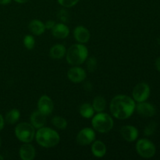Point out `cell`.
Instances as JSON below:
<instances>
[{"label":"cell","instance_id":"cell-1","mask_svg":"<svg viewBox=\"0 0 160 160\" xmlns=\"http://www.w3.org/2000/svg\"><path fill=\"white\" fill-rule=\"evenodd\" d=\"M135 101L128 95H118L109 104L112 115L119 120H126L132 116L135 110Z\"/></svg>","mask_w":160,"mask_h":160},{"label":"cell","instance_id":"cell-2","mask_svg":"<svg viewBox=\"0 0 160 160\" xmlns=\"http://www.w3.org/2000/svg\"><path fill=\"white\" fill-rule=\"evenodd\" d=\"M34 138L40 146L46 148L55 147L60 141V137L56 131L52 128L44 127L38 130Z\"/></svg>","mask_w":160,"mask_h":160},{"label":"cell","instance_id":"cell-3","mask_svg":"<svg viewBox=\"0 0 160 160\" xmlns=\"http://www.w3.org/2000/svg\"><path fill=\"white\" fill-rule=\"evenodd\" d=\"M88 50L83 44L72 45L66 53L67 61L72 66H79L84 63L88 59Z\"/></svg>","mask_w":160,"mask_h":160},{"label":"cell","instance_id":"cell-4","mask_svg":"<svg viewBox=\"0 0 160 160\" xmlns=\"http://www.w3.org/2000/svg\"><path fill=\"white\" fill-rule=\"evenodd\" d=\"M92 128L99 133H108L112 129L114 122L109 114L106 112H98L92 117Z\"/></svg>","mask_w":160,"mask_h":160},{"label":"cell","instance_id":"cell-5","mask_svg":"<svg viewBox=\"0 0 160 160\" xmlns=\"http://www.w3.org/2000/svg\"><path fill=\"white\" fill-rule=\"evenodd\" d=\"M15 135L23 143H31L35 137V128L29 123H20L15 128Z\"/></svg>","mask_w":160,"mask_h":160},{"label":"cell","instance_id":"cell-6","mask_svg":"<svg viewBox=\"0 0 160 160\" xmlns=\"http://www.w3.org/2000/svg\"><path fill=\"white\" fill-rule=\"evenodd\" d=\"M136 150L142 157L149 159L156 154V147L154 144L148 139H140L136 144Z\"/></svg>","mask_w":160,"mask_h":160},{"label":"cell","instance_id":"cell-7","mask_svg":"<svg viewBox=\"0 0 160 160\" xmlns=\"http://www.w3.org/2000/svg\"><path fill=\"white\" fill-rule=\"evenodd\" d=\"M150 95V88L146 83H139L134 86L132 92L133 99L137 102H145Z\"/></svg>","mask_w":160,"mask_h":160},{"label":"cell","instance_id":"cell-8","mask_svg":"<svg viewBox=\"0 0 160 160\" xmlns=\"http://www.w3.org/2000/svg\"><path fill=\"white\" fill-rule=\"evenodd\" d=\"M76 140L78 145L82 146L90 145L95 140V131L90 128H83L78 132Z\"/></svg>","mask_w":160,"mask_h":160},{"label":"cell","instance_id":"cell-9","mask_svg":"<svg viewBox=\"0 0 160 160\" xmlns=\"http://www.w3.org/2000/svg\"><path fill=\"white\" fill-rule=\"evenodd\" d=\"M38 108L40 112L45 115H50L54 109V103L52 98L48 95H42L40 97L38 102Z\"/></svg>","mask_w":160,"mask_h":160},{"label":"cell","instance_id":"cell-10","mask_svg":"<svg viewBox=\"0 0 160 160\" xmlns=\"http://www.w3.org/2000/svg\"><path fill=\"white\" fill-rule=\"evenodd\" d=\"M86 76L87 74H86L85 70L77 66L71 67L67 72V77L69 80L73 83L82 82L85 80Z\"/></svg>","mask_w":160,"mask_h":160},{"label":"cell","instance_id":"cell-11","mask_svg":"<svg viewBox=\"0 0 160 160\" xmlns=\"http://www.w3.org/2000/svg\"><path fill=\"white\" fill-rule=\"evenodd\" d=\"M138 113L142 117H152L156 114V109L152 104L145 102H138L135 106Z\"/></svg>","mask_w":160,"mask_h":160},{"label":"cell","instance_id":"cell-12","mask_svg":"<svg viewBox=\"0 0 160 160\" xmlns=\"http://www.w3.org/2000/svg\"><path fill=\"white\" fill-rule=\"evenodd\" d=\"M120 134L125 141L128 142H133L138 137V131L135 127L126 125L121 128Z\"/></svg>","mask_w":160,"mask_h":160},{"label":"cell","instance_id":"cell-13","mask_svg":"<svg viewBox=\"0 0 160 160\" xmlns=\"http://www.w3.org/2000/svg\"><path fill=\"white\" fill-rule=\"evenodd\" d=\"M73 36L78 43L84 44L90 40V32L84 26H78L73 31Z\"/></svg>","mask_w":160,"mask_h":160},{"label":"cell","instance_id":"cell-14","mask_svg":"<svg viewBox=\"0 0 160 160\" xmlns=\"http://www.w3.org/2000/svg\"><path fill=\"white\" fill-rule=\"evenodd\" d=\"M19 154L22 160H33L36 156L35 148L30 143H24L20 147Z\"/></svg>","mask_w":160,"mask_h":160},{"label":"cell","instance_id":"cell-15","mask_svg":"<svg viewBox=\"0 0 160 160\" xmlns=\"http://www.w3.org/2000/svg\"><path fill=\"white\" fill-rule=\"evenodd\" d=\"M30 120H31V125L36 129H39L45 126L46 123V115L42 113L39 110L34 111L31 113Z\"/></svg>","mask_w":160,"mask_h":160},{"label":"cell","instance_id":"cell-16","mask_svg":"<svg viewBox=\"0 0 160 160\" xmlns=\"http://www.w3.org/2000/svg\"><path fill=\"white\" fill-rule=\"evenodd\" d=\"M52 34L53 37L56 38H66L68 37L69 34H70V29L64 23H56V25L52 29Z\"/></svg>","mask_w":160,"mask_h":160},{"label":"cell","instance_id":"cell-17","mask_svg":"<svg viewBox=\"0 0 160 160\" xmlns=\"http://www.w3.org/2000/svg\"><path fill=\"white\" fill-rule=\"evenodd\" d=\"M29 31L34 35L39 36L45 31V23L39 20H33L28 25Z\"/></svg>","mask_w":160,"mask_h":160},{"label":"cell","instance_id":"cell-18","mask_svg":"<svg viewBox=\"0 0 160 160\" xmlns=\"http://www.w3.org/2000/svg\"><path fill=\"white\" fill-rule=\"evenodd\" d=\"M91 149L92 154L97 158H102L106 153V146L102 141H94Z\"/></svg>","mask_w":160,"mask_h":160},{"label":"cell","instance_id":"cell-19","mask_svg":"<svg viewBox=\"0 0 160 160\" xmlns=\"http://www.w3.org/2000/svg\"><path fill=\"white\" fill-rule=\"evenodd\" d=\"M67 49L66 47L62 44H56L52 46L49 51V56L54 59H60L66 56Z\"/></svg>","mask_w":160,"mask_h":160},{"label":"cell","instance_id":"cell-20","mask_svg":"<svg viewBox=\"0 0 160 160\" xmlns=\"http://www.w3.org/2000/svg\"><path fill=\"white\" fill-rule=\"evenodd\" d=\"M79 112L81 116L84 118L90 119L92 118L95 113V110L90 103H83L79 108Z\"/></svg>","mask_w":160,"mask_h":160},{"label":"cell","instance_id":"cell-21","mask_svg":"<svg viewBox=\"0 0 160 160\" xmlns=\"http://www.w3.org/2000/svg\"><path fill=\"white\" fill-rule=\"evenodd\" d=\"M92 106H93L95 112H103L106 107V101L104 97L101 96V95H98L95 97L93 100Z\"/></svg>","mask_w":160,"mask_h":160},{"label":"cell","instance_id":"cell-22","mask_svg":"<svg viewBox=\"0 0 160 160\" xmlns=\"http://www.w3.org/2000/svg\"><path fill=\"white\" fill-rule=\"evenodd\" d=\"M20 117V112L18 109H12L9 110V112L6 113V117H5V121L8 123V124H15Z\"/></svg>","mask_w":160,"mask_h":160},{"label":"cell","instance_id":"cell-23","mask_svg":"<svg viewBox=\"0 0 160 160\" xmlns=\"http://www.w3.org/2000/svg\"><path fill=\"white\" fill-rule=\"evenodd\" d=\"M52 124L59 130H65L67 127V121L65 118L59 116H56V117L52 118Z\"/></svg>","mask_w":160,"mask_h":160},{"label":"cell","instance_id":"cell-24","mask_svg":"<svg viewBox=\"0 0 160 160\" xmlns=\"http://www.w3.org/2000/svg\"><path fill=\"white\" fill-rule=\"evenodd\" d=\"M23 45L26 47L27 49H33L34 45H35V40H34V38L33 37L32 35H30V34L26 35L24 37V38H23Z\"/></svg>","mask_w":160,"mask_h":160},{"label":"cell","instance_id":"cell-25","mask_svg":"<svg viewBox=\"0 0 160 160\" xmlns=\"http://www.w3.org/2000/svg\"><path fill=\"white\" fill-rule=\"evenodd\" d=\"M156 128H157V123H156V122H150V123L145 128L144 134H145V136L152 135L155 133V131H156Z\"/></svg>","mask_w":160,"mask_h":160},{"label":"cell","instance_id":"cell-26","mask_svg":"<svg viewBox=\"0 0 160 160\" xmlns=\"http://www.w3.org/2000/svg\"><path fill=\"white\" fill-rule=\"evenodd\" d=\"M87 69L89 72H94L97 68V61L95 57H90L86 62Z\"/></svg>","mask_w":160,"mask_h":160},{"label":"cell","instance_id":"cell-27","mask_svg":"<svg viewBox=\"0 0 160 160\" xmlns=\"http://www.w3.org/2000/svg\"><path fill=\"white\" fill-rule=\"evenodd\" d=\"M57 1L63 7L70 8L74 6L76 4H78V2L80 0H57Z\"/></svg>","mask_w":160,"mask_h":160},{"label":"cell","instance_id":"cell-28","mask_svg":"<svg viewBox=\"0 0 160 160\" xmlns=\"http://www.w3.org/2000/svg\"><path fill=\"white\" fill-rule=\"evenodd\" d=\"M58 18L63 23H66L70 19V14L66 9H60L58 12Z\"/></svg>","mask_w":160,"mask_h":160},{"label":"cell","instance_id":"cell-29","mask_svg":"<svg viewBox=\"0 0 160 160\" xmlns=\"http://www.w3.org/2000/svg\"><path fill=\"white\" fill-rule=\"evenodd\" d=\"M55 25H56V22H55L54 20H48V21L45 22V29L52 30Z\"/></svg>","mask_w":160,"mask_h":160},{"label":"cell","instance_id":"cell-30","mask_svg":"<svg viewBox=\"0 0 160 160\" xmlns=\"http://www.w3.org/2000/svg\"><path fill=\"white\" fill-rule=\"evenodd\" d=\"M4 124H5V120L4 118H3L2 116L0 114V131H1L3 129V128H4Z\"/></svg>","mask_w":160,"mask_h":160},{"label":"cell","instance_id":"cell-31","mask_svg":"<svg viewBox=\"0 0 160 160\" xmlns=\"http://www.w3.org/2000/svg\"><path fill=\"white\" fill-rule=\"evenodd\" d=\"M10 2H11V0H0V5H2V6L8 5Z\"/></svg>","mask_w":160,"mask_h":160},{"label":"cell","instance_id":"cell-32","mask_svg":"<svg viewBox=\"0 0 160 160\" xmlns=\"http://www.w3.org/2000/svg\"><path fill=\"white\" fill-rule=\"evenodd\" d=\"M156 69L160 72V57L158 58L156 61Z\"/></svg>","mask_w":160,"mask_h":160},{"label":"cell","instance_id":"cell-33","mask_svg":"<svg viewBox=\"0 0 160 160\" xmlns=\"http://www.w3.org/2000/svg\"><path fill=\"white\" fill-rule=\"evenodd\" d=\"M14 1L17 3H20V4H23V3L28 2L29 0H14Z\"/></svg>","mask_w":160,"mask_h":160},{"label":"cell","instance_id":"cell-34","mask_svg":"<svg viewBox=\"0 0 160 160\" xmlns=\"http://www.w3.org/2000/svg\"><path fill=\"white\" fill-rule=\"evenodd\" d=\"M158 43H159V45H160V37L159 38H158Z\"/></svg>","mask_w":160,"mask_h":160},{"label":"cell","instance_id":"cell-35","mask_svg":"<svg viewBox=\"0 0 160 160\" xmlns=\"http://www.w3.org/2000/svg\"><path fill=\"white\" fill-rule=\"evenodd\" d=\"M1 145H2V139H1V137H0V147H1Z\"/></svg>","mask_w":160,"mask_h":160},{"label":"cell","instance_id":"cell-36","mask_svg":"<svg viewBox=\"0 0 160 160\" xmlns=\"http://www.w3.org/2000/svg\"><path fill=\"white\" fill-rule=\"evenodd\" d=\"M2 159H3V157L1 156V155H0V160H2Z\"/></svg>","mask_w":160,"mask_h":160}]
</instances>
